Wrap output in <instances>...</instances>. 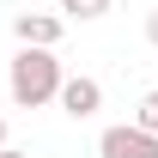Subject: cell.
I'll return each instance as SVG.
<instances>
[{
    "mask_svg": "<svg viewBox=\"0 0 158 158\" xmlns=\"http://www.w3.org/2000/svg\"><path fill=\"white\" fill-rule=\"evenodd\" d=\"M55 103H61L73 122H85V116H98V110H103V85H98L91 73H73L67 85H61V98H55Z\"/></svg>",
    "mask_w": 158,
    "mask_h": 158,
    "instance_id": "cell-3",
    "label": "cell"
},
{
    "mask_svg": "<svg viewBox=\"0 0 158 158\" xmlns=\"http://www.w3.org/2000/svg\"><path fill=\"white\" fill-rule=\"evenodd\" d=\"M146 43H152V49H158V6H152V12H146Z\"/></svg>",
    "mask_w": 158,
    "mask_h": 158,
    "instance_id": "cell-7",
    "label": "cell"
},
{
    "mask_svg": "<svg viewBox=\"0 0 158 158\" xmlns=\"http://www.w3.org/2000/svg\"><path fill=\"white\" fill-rule=\"evenodd\" d=\"M61 85H67V73H61L55 49H24L12 55V73H6V91H12V103L19 110H43V103L61 98Z\"/></svg>",
    "mask_w": 158,
    "mask_h": 158,
    "instance_id": "cell-1",
    "label": "cell"
},
{
    "mask_svg": "<svg viewBox=\"0 0 158 158\" xmlns=\"http://www.w3.org/2000/svg\"><path fill=\"white\" fill-rule=\"evenodd\" d=\"M0 158H31V152H19V146H0Z\"/></svg>",
    "mask_w": 158,
    "mask_h": 158,
    "instance_id": "cell-8",
    "label": "cell"
},
{
    "mask_svg": "<svg viewBox=\"0 0 158 158\" xmlns=\"http://www.w3.org/2000/svg\"><path fill=\"white\" fill-rule=\"evenodd\" d=\"M98 158H158V134H146L140 122H122V128H103Z\"/></svg>",
    "mask_w": 158,
    "mask_h": 158,
    "instance_id": "cell-2",
    "label": "cell"
},
{
    "mask_svg": "<svg viewBox=\"0 0 158 158\" xmlns=\"http://www.w3.org/2000/svg\"><path fill=\"white\" fill-rule=\"evenodd\" d=\"M134 122L146 128V134H158V91H146V98L134 103Z\"/></svg>",
    "mask_w": 158,
    "mask_h": 158,
    "instance_id": "cell-6",
    "label": "cell"
},
{
    "mask_svg": "<svg viewBox=\"0 0 158 158\" xmlns=\"http://www.w3.org/2000/svg\"><path fill=\"white\" fill-rule=\"evenodd\" d=\"M0 146H6V116H0Z\"/></svg>",
    "mask_w": 158,
    "mask_h": 158,
    "instance_id": "cell-9",
    "label": "cell"
},
{
    "mask_svg": "<svg viewBox=\"0 0 158 158\" xmlns=\"http://www.w3.org/2000/svg\"><path fill=\"white\" fill-rule=\"evenodd\" d=\"M61 12H67V19H103L110 0H61Z\"/></svg>",
    "mask_w": 158,
    "mask_h": 158,
    "instance_id": "cell-5",
    "label": "cell"
},
{
    "mask_svg": "<svg viewBox=\"0 0 158 158\" xmlns=\"http://www.w3.org/2000/svg\"><path fill=\"white\" fill-rule=\"evenodd\" d=\"M61 31H67V24H61L55 12H19V19H12V37H19L24 49H55Z\"/></svg>",
    "mask_w": 158,
    "mask_h": 158,
    "instance_id": "cell-4",
    "label": "cell"
}]
</instances>
